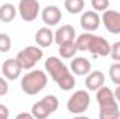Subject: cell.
<instances>
[{
  "mask_svg": "<svg viewBox=\"0 0 120 119\" xmlns=\"http://www.w3.org/2000/svg\"><path fill=\"white\" fill-rule=\"evenodd\" d=\"M48 84V76L43 70H31L21 79V90L28 94L35 95L41 92Z\"/></svg>",
  "mask_w": 120,
  "mask_h": 119,
  "instance_id": "6da1fadb",
  "label": "cell"
},
{
  "mask_svg": "<svg viewBox=\"0 0 120 119\" xmlns=\"http://www.w3.org/2000/svg\"><path fill=\"white\" fill-rule=\"evenodd\" d=\"M57 108H59V99H57L55 95L50 94V95L43 97L41 101L35 102V104L32 105L31 112H32L34 118L45 119V118H48L49 115H52L53 112H56Z\"/></svg>",
  "mask_w": 120,
  "mask_h": 119,
  "instance_id": "7a4b0ae2",
  "label": "cell"
},
{
  "mask_svg": "<svg viewBox=\"0 0 120 119\" xmlns=\"http://www.w3.org/2000/svg\"><path fill=\"white\" fill-rule=\"evenodd\" d=\"M15 58L20 62V64H21V67L24 70H31L39 60L43 58V51H42L41 46L30 45V46L24 48L22 51H20Z\"/></svg>",
  "mask_w": 120,
  "mask_h": 119,
  "instance_id": "3957f363",
  "label": "cell"
},
{
  "mask_svg": "<svg viewBox=\"0 0 120 119\" xmlns=\"http://www.w3.org/2000/svg\"><path fill=\"white\" fill-rule=\"evenodd\" d=\"M91 104V97L88 91L85 90H78L75 91L67 101V109L70 114L74 115H80L82 112H85L90 108Z\"/></svg>",
  "mask_w": 120,
  "mask_h": 119,
  "instance_id": "277c9868",
  "label": "cell"
},
{
  "mask_svg": "<svg viewBox=\"0 0 120 119\" xmlns=\"http://www.w3.org/2000/svg\"><path fill=\"white\" fill-rule=\"evenodd\" d=\"M41 6L38 0H20L18 3V13L20 17L25 23H32L38 18Z\"/></svg>",
  "mask_w": 120,
  "mask_h": 119,
  "instance_id": "5b68a950",
  "label": "cell"
},
{
  "mask_svg": "<svg viewBox=\"0 0 120 119\" xmlns=\"http://www.w3.org/2000/svg\"><path fill=\"white\" fill-rule=\"evenodd\" d=\"M88 52L94 56H101V58H106L110 55V44L103 38V36H98L94 35L91 39Z\"/></svg>",
  "mask_w": 120,
  "mask_h": 119,
  "instance_id": "8992f818",
  "label": "cell"
},
{
  "mask_svg": "<svg viewBox=\"0 0 120 119\" xmlns=\"http://www.w3.org/2000/svg\"><path fill=\"white\" fill-rule=\"evenodd\" d=\"M45 69L48 71V74L52 77L53 81H56L59 77H61L64 73L68 71V67L56 56H50L48 58L46 62H45Z\"/></svg>",
  "mask_w": 120,
  "mask_h": 119,
  "instance_id": "52a82bcc",
  "label": "cell"
},
{
  "mask_svg": "<svg viewBox=\"0 0 120 119\" xmlns=\"http://www.w3.org/2000/svg\"><path fill=\"white\" fill-rule=\"evenodd\" d=\"M101 21L103 23L105 28L110 34L117 35L120 34V13L116 10H105L103 16L101 17Z\"/></svg>",
  "mask_w": 120,
  "mask_h": 119,
  "instance_id": "ba28073f",
  "label": "cell"
},
{
  "mask_svg": "<svg viewBox=\"0 0 120 119\" xmlns=\"http://www.w3.org/2000/svg\"><path fill=\"white\" fill-rule=\"evenodd\" d=\"M24 69L21 67L20 62L17 60V58H10V59H6L3 66H1V71L4 74V77L7 80H17L21 74Z\"/></svg>",
  "mask_w": 120,
  "mask_h": 119,
  "instance_id": "9c48e42d",
  "label": "cell"
},
{
  "mask_svg": "<svg viewBox=\"0 0 120 119\" xmlns=\"http://www.w3.org/2000/svg\"><path fill=\"white\" fill-rule=\"evenodd\" d=\"M96 101H98L99 109L101 108H109V107L119 105L116 98H115V92L109 87H105V86H102L99 90H96Z\"/></svg>",
  "mask_w": 120,
  "mask_h": 119,
  "instance_id": "30bf717a",
  "label": "cell"
},
{
  "mask_svg": "<svg viewBox=\"0 0 120 119\" xmlns=\"http://www.w3.org/2000/svg\"><path fill=\"white\" fill-rule=\"evenodd\" d=\"M80 25L88 32L98 30L101 25V17L96 11L90 10V11H84L81 18H80Z\"/></svg>",
  "mask_w": 120,
  "mask_h": 119,
  "instance_id": "8fae6325",
  "label": "cell"
},
{
  "mask_svg": "<svg viewBox=\"0 0 120 119\" xmlns=\"http://www.w3.org/2000/svg\"><path fill=\"white\" fill-rule=\"evenodd\" d=\"M42 21L48 27H55L57 25L61 20V11L57 6H48L42 10Z\"/></svg>",
  "mask_w": 120,
  "mask_h": 119,
  "instance_id": "7c38bea8",
  "label": "cell"
},
{
  "mask_svg": "<svg viewBox=\"0 0 120 119\" xmlns=\"http://www.w3.org/2000/svg\"><path fill=\"white\" fill-rule=\"evenodd\" d=\"M75 41V28L73 25H61L59 30L55 32V42L57 45L66 44V42H71Z\"/></svg>",
  "mask_w": 120,
  "mask_h": 119,
  "instance_id": "4fadbf2b",
  "label": "cell"
},
{
  "mask_svg": "<svg viewBox=\"0 0 120 119\" xmlns=\"http://www.w3.org/2000/svg\"><path fill=\"white\" fill-rule=\"evenodd\" d=\"M85 86H87V90H90V91L99 90L102 86H105V74L101 70L90 71L85 79Z\"/></svg>",
  "mask_w": 120,
  "mask_h": 119,
  "instance_id": "5bb4252c",
  "label": "cell"
},
{
  "mask_svg": "<svg viewBox=\"0 0 120 119\" xmlns=\"http://www.w3.org/2000/svg\"><path fill=\"white\" fill-rule=\"evenodd\" d=\"M35 42L41 48H49L55 42V34L49 27H42L35 34Z\"/></svg>",
  "mask_w": 120,
  "mask_h": 119,
  "instance_id": "9a60e30c",
  "label": "cell"
},
{
  "mask_svg": "<svg viewBox=\"0 0 120 119\" xmlns=\"http://www.w3.org/2000/svg\"><path fill=\"white\" fill-rule=\"evenodd\" d=\"M71 71L77 76H87L91 71V62L87 58H74L71 60Z\"/></svg>",
  "mask_w": 120,
  "mask_h": 119,
  "instance_id": "2e32d148",
  "label": "cell"
},
{
  "mask_svg": "<svg viewBox=\"0 0 120 119\" xmlns=\"http://www.w3.org/2000/svg\"><path fill=\"white\" fill-rule=\"evenodd\" d=\"M57 86H59L60 90L63 91H70L75 87V79H74V74L70 73V70L67 73H64L61 77H59L56 81H55Z\"/></svg>",
  "mask_w": 120,
  "mask_h": 119,
  "instance_id": "e0dca14e",
  "label": "cell"
},
{
  "mask_svg": "<svg viewBox=\"0 0 120 119\" xmlns=\"http://www.w3.org/2000/svg\"><path fill=\"white\" fill-rule=\"evenodd\" d=\"M15 14H17L15 6H13L11 3H4L0 7V21L3 23H11L15 18Z\"/></svg>",
  "mask_w": 120,
  "mask_h": 119,
  "instance_id": "ac0fdd59",
  "label": "cell"
},
{
  "mask_svg": "<svg viewBox=\"0 0 120 119\" xmlns=\"http://www.w3.org/2000/svg\"><path fill=\"white\" fill-rule=\"evenodd\" d=\"M77 52H78V49H77L75 41L66 42V44L59 45L60 58H63V59H71V58H74V56H75V53H77Z\"/></svg>",
  "mask_w": 120,
  "mask_h": 119,
  "instance_id": "d6986e66",
  "label": "cell"
},
{
  "mask_svg": "<svg viewBox=\"0 0 120 119\" xmlns=\"http://www.w3.org/2000/svg\"><path fill=\"white\" fill-rule=\"evenodd\" d=\"M94 34L92 32H84L81 35H78L75 38V45H77V49L81 51V52H88V48H90L91 39H92Z\"/></svg>",
  "mask_w": 120,
  "mask_h": 119,
  "instance_id": "ffe728a7",
  "label": "cell"
},
{
  "mask_svg": "<svg viewBox=\"0 0 120 119\" xmlns=\"http://www.w3.org/2000/svg\"><path fill=\"white\" fill-rule=\"evenodd\" d=\"M64 7L70 14H80L85 7V1L84 0H64Z\"/></svg>",
  "mask_w": 120,
  "mask_h": 119,
  "instance_id": "44dd1931",
  "label": "cell"
},
{
  "mask_svg": "<svg viewBox=\"0 0 120 119\" xmlns=\"http://www.w3.org/2000/svg\"><path fill=\"white\" fill-rule=\"evenodd\" d=\"M99 118L101 119H119L120 118L119 105L109 107V108H101L99 109Z\"/></svg>",
  "mask_w": 120,
  "mask_h": 119,
  "instance_id": "7402d4cb",
  "label": "cell"
},
{
  "mask_svg": "<svg viewBox=\"0 0 120 119\" xmlns=\"http://www.w3.org/2000/svg\"><path fill=\"white\" fill-rule=\"evenodd\" d=\"M109 77L113 84L116 86L120 84V63H113L109 67Z\"/></svg>",
  "mask_w": 120,
  "mask_h": 119,
  "instance_id": "603a6c76",
  "label": "cell"
},
{
  "mask_svg": "<svg viewBox=\"0 0 120 119\" xmlns=\"http://www.w3.org/2000/svg\"><path fill=\"white\" fill-rule=\"evenodd\" d=\"M11 49V38L7 34H0V52H8Z\"/></svg>",
  "mask_w": 120,
  "mask_h": 119,
  "instance_id": "cb8c5ba5",
  "label": "cell"
},
{
  "mask_svg": "<svg viewBox=\"0 0 120 119\" xmlns=\"http://www.w3.org/2000/svg\"><path fill=\"white\" fill-rule=\"evenodd\" d=\"M110 1L109 0H91V6L95 11H105L109 8Z\"/></svg>",
  "mask_w": 120,
  "mask_h": 119,
  "instance_id": "d4e9b609",
  "label": "cell"
},
{
  "mask_svg": "<svg viewBox=\"0 0 120 119\" xmlns=\"http://www.w3.org/2000/svg\"><path fill=\"white\" fill-rule=\"evenodd\" d=\"M115 62H120V41L110 45V55H109Z\"/></svg>",
  "mask_w": 120,
  "mask_h": 119,
  "instance_id": "484cf974",
  "label": "cell"
},
{
  "mask_svg": "<svg viewBox=\"0 0 120 119\" xmlns=\"http://www.w3.org/2000/svg\"><path fill=\"white\" fill-rule=\"evenodd\" d=\"M8 92V83H7V79L4 77H0V97H4L6 94Z\"/></svg>",
  "mask_w": 120,
  "mask_h": 119,
  "instance_id": "4316f807",
  "label": "cell"
},
{
  "mask_svg": "<svg viewBox=\"0 0 120 119\" xmlns=\"http://www.w3.org/2000/svg\"><path fill=\"white\" fill-rule=\"evenodd\" d=\"M8 116H10V111H8V108H7L6 105L0 104V119H7Z\"/></svg>",
  "mask_w": 120,
  "mask_h": 119,
  "instance_id": "83f0119b",
  "label": "cell"
},
{
  "mask_svg": "<svg viewBox=\"0 0 120 119\" xmlns=\"http://www.w3.org/2000/svg\"><path fill=\"white\" fill-rule=\"evenodd\" d=\"M17 118H27V119H32L34 118V115H32V112L28 114V112H22V114H18L17 115Z\"/></svg>",
  "mask_w": 120,
  "mask_h": 119,
  "instance_id": "f1b7e54d",
  "label": "cell"
},
{
  "mask_svg": "<svg viewBox=\"0 0 120 119\" xmlns=\"http://www.w3.org/2000/svg\"><path fill=\"white\" fill-rule=\"evenodd\" d=\"M115 98H116V101L120 102V84L116 87V91H115Z\"/></svg>",
  "mask_w": 120,
  "mask_h": 119,
  "instance_id": "f546056e",
  "label": "cell"
}]
</instances>
